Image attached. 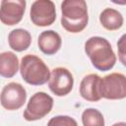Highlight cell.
Here are the masks:
<instances>
[{"label":"cell","mask_w":126,"mask_h":126,"mask_svg":"<svg viewBox=\"0 0 126 126\" xmlns=\"http://www.w3.org/2000/svg\"><path fill=\"white\" fill-rule=\"evenodd\" d=\"M83 126H104L102 113L96 108H87L82 113Z\"/></svg>","instance_id":"obj_15"},{"label":"cell","mask_w":126,"mask_h":126,"mask_svg":"<svg viewBox=\"0 0 126 126\" xmlns=\"http://www.w3.org/2000/svg\"><path fill=\"white\" fill-rule=\"evenodd\" d=\"M125 38H126V35L123 34L121 36V38L119 39V41L117 42V48H118V55H119V59L121 61V63L125 66L126 63H125V51H124V48H125Z\"/></svg>","instance_id":"obj_17"},{"label":"cell","mask_w":126,"mask_h":126,"mask_svg":"<svg viewBox=\"0 0 126 126\" xmlns=\"http://www.w3.org/2000/svg\"><path fill=\"white\" fill-rule=\"evenodd\" d=\"M101 26L107 31H117L123 26V16L113 8H105L99 15Z\"/></svg>","instance_id":"obj_14"},{"label":"cell","mask_w":126,"mask_h":126,"mask_svg":"<svg viewBox=\"0 0 126 126\" xmlns=\"http://www.w3.org/2000/svg\"><path fill=\"white\" fill-rule=\"evenodd\" d=\"M47 126H78L77 121L68 115H58L52 117L48 123Z\"/></svg>","instance_id":"obj_16"},{"label":"cell","mask_w":126,"mask_h":126,"mask_svg":"<svg viewBox=\"0 0 126 126\" xmlns=\"http://www.w3.org/2000/svg\"><path fill=\"white\" fill-rule=\"evenodd\" d=\"M85 52L94 67L99 71H108L116 63V55L110 42L101 36H92L85 42Z\"/></svg>","instance_id":"obj_1"},{"label":"cell","mask_w":126,"mask_h":126,"mask_svg":"<svg viewBox=\"0 0 126 126\" xmlns=\"http://www.w3.org/2000/svg\"><path fill=\"white\" fill-rule=\"evenodd\" d=\"M21 76L24 81L32 86L44 85L50 77V70L41 58L33 54H27L21 60Z\"/></svg>","instance_id":"obj_3"},{"label":"cell","mask_w":126,"mask_h":126,"mask_svg":"<svg viewBox=\"0 0 126 126\" xmlns=\"http://www.w3.org/2000/svg\"><path fill=\"white\" fill-rule=\"evenodd\" d=\"M101 77L96 74H89L85 76L80 84V94L88 101H98L100 96Z\"/></svg>","instance_id":"obj_10"},{"label":"cell","mask_w":126,"mask_h":126,"mask_svg":"<svg viewBox=\"0 0 126 126\" xmlns=\"http://www.w3.org/2000/svg\"><path fill=\"white\" fill-rule=\"evenodd\" d=\"M8 42L13 50L21 52L30 47L32 43V35L27 30L16 29L10 32L8 35Z\"/></svg>","instance_id":"obj_12"},{"label":"cell","mask_w":126,"mask_h":126,"mask_svg":"<svg viewBox=\"0 0 126 126\" xmlns=\"http://www.w3.org/2000/svg\"><path fill=\"white\" fill-rule=\"evenodd\" d=\"M73 86L74 78L72 73L68 69L64 67H57L50 72L48 87L55 95H67L72 91Z\"/></svg>","instance_id":"obj_8"},{"label":"cell","mask_w":126,"mask_h":126,"mask_svg":"<svg viewBox=\"0 0 126 126\" xmlns=\"http://www.w3.org/2000/svg\"><path fill=\"white\" fill-rule=\"evenodd\" d=\"M30 18L37 27H47L56 20L55 4L50 0H36L32 4Z\"/></svg>","instance_id":"obj_6"},{"label":"cell","mask_w":126,"mask_h":126,"mask_svg":"<svg viewBox=\"0 0 126 126\" xmlns=\"http://www.w3.org/2000/svg\"><path fill=\"white\" fill-rule=\"evenodd\" d=\"M53 107V98L43 92H37L30 98L26 109L24 110V118L27 121H35L46 116Z\"/></svg>","instance_id":"obj_4"},{"label":"cell","mask_w":126,"mask_h":126,"mask_svg":"<svg viewBox=\"0 0 126 126\" xmlns=\"http://www.w3.org/2000/svg\"><path fill=\"white\" fill-rule=\"evenodd\" d=\"M62 39L59 33L52 30L42 32L37 39V45L40 51L46 55H53L61 48Z\"/></svg>","instance_id":"obj_11"},{"label":"cell","mask_w":126,"mask_h":126,"mask_svg":"<svg viewBox=\"0 0 126 126\" xmlns=\"http://www.w3.org/2000/svg\"><path fill=\"white\" fill-rule=\"evenodd\" d=\"M25 0H3L0 4V21L6 26L19 24L26 11Z\"/></svg>","instance_id":"obj_9"},{"label":"cell","mask_w":126,"mask_h":126,"mask_svg":"<svg viewBox=\"0 0 126 126\" xmlns=\"http://www.w3.org/2000/svg\"><path fill=\"white\" fill-rule=\"evenodd\" d=\"M61 25L69 32H81L88 25V6L85 0L63 1L61 3Z\"/></svg>","instance_id":"obj_2"},{"label":"cell","mask_w":126,"mask_h":126,"mask_svg":"<svg viewBox=\"0 0 126 126\" xmlns=\"http://www.w3.org/2000/svg\"><path fill=\"white\" fill-rule=\"evenodd\" d=\"M19 69V59L11 51L0 53V76L3 78H13Z\"/></svg>","instance_id":"obj_13"},{"label":"cell","mask_w":126,"mask_h":126,"mask_svg":"<svg viewBox=\"0 0 126 126\" xmlns=\"http://www.w3.org/2000/svg\"><path fill=\"white\" fill-rule=\"evenodd\" d=\"M112 126H126V123L125 122H117V123H114Z\"/></svg>","instance_id":"obj_18"},{"label":"cell","mask_w":126,"mask_h":126,"mask_svg":"<svg viewBox=\"0 0 126 126\" xmlns=\"http://www.w3.org/2000/svg\"><path fill=\"white\" fill-rule=\"evenodd\" d=\"M26 99V89L16 82H11L5 85L0 94L1 105L7 110H17L21 108L25 104Z\"/></svg>","instance_id":"obj_7"},{"label":"cell","mask_w":126,"mask_h":126,"mask_svg":"<svg viewBox=\"0 0 126 126\" xmlns=\"http://www.w3.org/2000/svg\"><path fill=\"white\" fill-rule=\"evenodd\" d=\"M100 96L106 99L126 97V78L122 73H111L101 78Z\"/></svg>","instance_id":"obj_5"}]
</instances>
